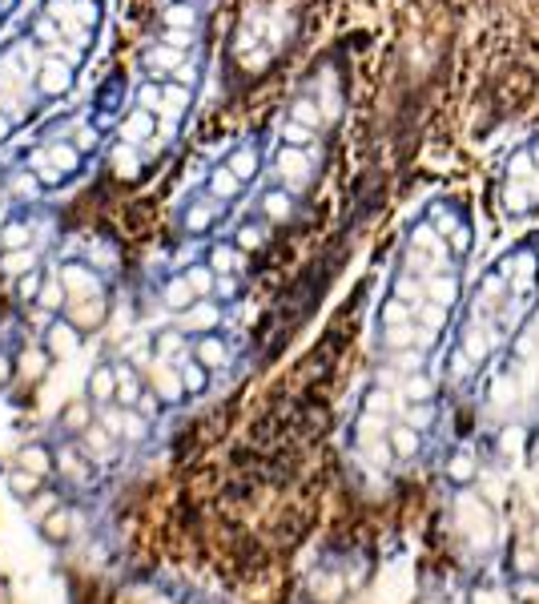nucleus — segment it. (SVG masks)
Returning <instances> with one entry per match:
<instances>
[{
  "instance_id": "obj_41",
  "label": "nucleus",
  "mask_w": 539,
  "mask_h": 604,
  "mask_svg": "<svg viewBox=\"0 0 539 604\" xmlns=\"http://www.w3.org/2000/svg\"><path fill=\"white\" fill-rule=\"evenodd\" d=\"M56 507H61V499H56V491H48V488H40L32 499H24V512H29L32 523H40L48 512H56Z\"/></svg>"
},
{
  "instance_id": "obj_45",
  "label": "nucleus",
  "mask_w": 539,
  "mask_h": 604,
  "mask_svg": "<svg viewBox=\"0 0 539 604\" xmlns=\"http://www.w3.org/2000/svg\"><path fill=\"white\" fill-rule=\"evenodd\" d=\"M125 439H129V443L149 439V419H145L137 407H125Z\"/></svg>"
},
{
  "instance_id": "obj_11",
  "label": "nucleus",
  "mask_w": 539,
  "mask_h": 604,
  "mask_svg": "<svg viewBox=\"0 0 539 604\" xmlns=\"http://www.w3.org/2000/svg\"><path fill=\"white\" fill-rule=\"evenodd\" d=\"M189 354L201 362V367H209V370H225V367H230V359H233L230 338H222L217 330H206V335L193 338V343H189Z\"/></svg>"
},
{
  "instance_id": "obj_20",
  "label": "nucleus",
  "mask_w": 539,
  "mask_h": 604,
  "mask_svg": "<svg viewBox=\"0 0 539 604\" xmlns=\"http://www.w3.org/2000/svg\"><path fill=\"white\" fill-rule=\"evenodd\" d=\"M386 443H391L394 459H415L418 451H423V431H415V427L402 419V423L386 427Z\"/></svg>"
},
{
  "instance_id": "obj_8",
  "label": "nucleus",
  "mask_w": 539,
  "mask_h": 604,
  "mask_svg": "<svg viewBox=\"0 0 539 604\" xmlns=\"http://www.w3.org/2000/svg\"><path fill=\"white\" fill-rule=\"evenodd\" d=\"M274 169H278V182L282 185H306L314 174V161H310V149H294V145H278L274 153Z\"/></svg>"
},
{
  "instance_id": "obj_37",
  "label": "nucleus",
  "mask_w": 539,
  "mask_h": 604,
  "mask_svg": "<svg viewBox=\"0 0 539 604\" xmlns=\"http://www.w3.org/2000/svg\"><path fill=\"white\" fill-rule=\"evenodd\" d=\"M314 137H318V129L302 125V121H290V117L282 121V129H278V145H294V149H310Z\"/></svg>"
},
{
  "instance_id": "obj_27",
  "label": "nucleus",
  "mask_w": 539,
  "mask_h": 604,
  "mask_svg": "<svg viewBox=\"0 0 539 604\" xmlns=\"http://www.w3.org/2000/svg\"><path fill=\"white\" fill-rule=\"evenodd\" d=\"M217 319H222V306H217L214 298H198V302H193L189 311L181 314V327H185V330H198V335H206V330H214Z\"/></svg>"
},
{
  "instance_id": "obj_57",
  "label": "nucleus",
  "mask_w": 539,
  "mask_h": 604,
  "mask_svg": "<svg viewBox=\"0 0 539 604\" xmlns=\"http://www.w3.org/2000/svg\"><path fill=\"white\" fill-rule=\"evenodd\" d=\"M0 4H4V8H13V4H16V0H0Z\"/></svg>"
},
{
  "instance_id": "obj_21",
  "label": "nucleus",
  "mask_w": 539,
  "mask_h": 604,
  "mask_svg": "<svg viewBox=\"0 0 539 604\" xmlns=\"http://www.w3.org/2000/svg\"><path fill=\"white\" fill-rule=\"evenodd\" d=\"M105 319H109V294L77 298V306H72V322H77L80 330H97V327H105Z\"/></svg>"
},
{
  "instance_id": "obj_6",
  "label": "nucleus",
  "mask_w": 539,
  "mask_h": 604,
  "mask_svg": "<svg viewBox=\"0 0 539 604\" xmlns=\"http://www.w3.org/2000/svg\"><path fill=\"white\" fill-rule=\"evenodd\" d=\"M157 133H161L157 113L141 109V105H129L125 117H117V137L121 141H129V145H137V149H149Z\"/></svg>"
},
{
  "instance_id": "obj_14",
  "label": "nucleus",
  "mask_w": 539,
  "mask_h": 604,
  "mask_svg": "<svg viewBox=\"0 0 539 604\" xmlns=\"http://www.w3.org/2000/svg\"><path fill=\"white\" fill-rule=\"evenodd\" d=\"M85 399L93 403V407H109V403H117V367H113V362H97V367L88 370Z\"/></svg>"
},
{
  "instance_id": "obj_12",
  "label": "nucleus",
  "mask_w": 539,
  "mask_h": 604,
  "mask_svg": "<svg viewBox=\"0 0 539 604\" xmlns=\"http://www.w3.org/2000/svg\"><path fill=\"white\" fill-rule=\"evenodd\" d=\"M56 475H61L64 483H72V488H88V480H93V459H88V451L80 447H56Z\"/></svg>"
},
{
  "instance_id": "obj_56",
  "label": "nucleus",
  "mask_w": 539,
  "mask_h": 604,
  "mask_svg": "<svg viewBox=\"0 0 539 604\" xmlns=\"http://www.w3.org/2000/svg\"><path fill=\"white\" fill-rule=\"evenodd\" d=\"M0 258H4V234H0Z\"/></svg>"
},
{
  "instance_id": "obj_34",
  "label": "nucleus",
  "mask_w": 539,
  "mask_h": 604,
  "mask_svg": "<svg viewBox=\"0 0 539 604\" xmlns=\"http://www.w3.org/2000/svg\"><path fill=\"white\" fill-rule=\"evenodd\" d=\"M181 274H185V282L193 286V294H198V298H214V282H217V274H214V266H209L206 258H201V262H189Z\"/></svg>"
},
{
  "instance_id": "obj_1",
  "label": "nucleus",
  "mask_w": 539,
  "mask_h": 604,
  "mask_svg": "<svg viewBox=\"0 0 539 604\" xmlns=\"http://www.w3.org/2000/svg\"><path fill=\"white\" fill-rule=\"evenodd\" d=\"M24 166L40 177L45 190H61V185H69L72 177H80L85 153H80L69 137H56V141H45L40 149H32L29 157H24Z\"/></svg>"
},
{
  "instance_id": "obj_49",
  "label": "nucleus",
  "mask_w": 539,
  "mask_h": 604,
  "mask_svg": "<svg viewBox=\"0 0 539 604\" xmlns=\"http://www.w3.org/2000/svg\"><path fill=\"white\" fill-rule=\"evenodd\" d=\"M407 423L415 427V431H426V427H431V403H410V407H407Z\"/></svg>"
},
{
  "instance_id": "obj_54",
  "label": "nucleus",
  "mask_w": 539,
  "mask_h": 604,
  "mask_svg": "<svg viewBox=\"0 0 539 604\" xmlns=\"http://www.w3.org/2000/svg\"><path fill=\"white\" fill-rule=\"evenodd\" d=\"M471 604H503V600H499V592H491V588H475Z\"/></svg>"
},
{
  "instance_id": "obj_40",
  "label": "nucleus",
  "mask_w": 539,
  "mask_h": 604,
  "mask_svg": "<svg viewBox=\"0 0 539 604\" xmlns=\"http://www.w3.org/2000/svg\"><path fill=\"white\" fill-rule=\"evenodd\" d=\"M310 592H314V600H318V604H334L338 596L346 592V580H338V576H310Z\"/></svg>"
},
{
  "instance_id": "obj_22",
  "label": "nucleus",
  "mask_w": 539,
  "mask_h": 604,
  "mask_svg": "<svg viewBox=\"0 0 539 604\" xmlns=\"http://www.w3.org/2000/svg\"><path fill=\"white\" fill-rule=\"evenodd\" d=\"M201 24V13L193 0H169L161 8V29H185V32H198Z\"/></svg>"
},
{
  "instance_id": "obj_53",
  "label": "nucleus",
  "mask_w": 539,
  "mask_h": 604,
  "mask_svg": "<svg viewBox=\"0 0 539 604\" xmlns=\"http://www.w3.org/2000/svg\"><path fill=\"white\" fill-rule=\"evenodd\" d=\"M13 375H16V362L8 359V354H0V387L13 383Z\"/></svg>"
},
{
  "instance_id": "obj_50",
  "label": "nucleus",
  "mask_w": 539,
  "mask_h": 604,
  "mask_svg": "<svg viewBox=\"0 0 539 604\" xmlns=\"http://www.w3.org/2000/svg\"><path fill=\"white\" fill-rule=\"evenodd\" d=\"M479 496L487 499V504H503V488H499L495 475H483L479 480Z\"/></svg>"
},
{
  "instance_id": "obj_46",
  "label": "nucleus",
  "mask_w": 539,
  "mask_h": 604,
  "mask_svg": "<svg viewBox=\"0 0 539 604\" xmlns=\"http://www.w3.org/2000/svg\"><path fill=\"white\" fill-rule=\"evenodd\" d=\"M0 266H4L8 274H16V278H21V274H29L32 266H37V258H32L29 250H8V254L0 258Z\"/></svg>"
},
{
  "instance_id": "obj_36",
  "label": "nucleus",
  "mask_w": 539,
  "mask_h": 604,
  "mask_svg": "<svg viewBox=\"0 0 539 604\" xmlns=\"http://www.w3.org/2000/svg\"><path fill=\"white\" fill-rule=\"evenodd\" d=\"M177 370H181L185 395H201V391L209 387V375H214V370H209V367H201V362L193 359V354H189V359H181V362H177Z\"/></svg>"
},
{
  "instance_id": "obj_13",
  "label": "nucleus",
  "mask_w": 539,
  "mask_h": 604,
  "mask_svg": "<svg viewBox=\"0 0 539 604\" xmlns=\"http://www.w3.org/2000/svg\"><path fill=\"white\" fill-rule=\"evenodd\" d=\"M222 161L241 177V182L249 185L257 174H262V141H257V137H241V141L233 145V149L225 153Z\"/></svg>"
},
{
  "instance_id": "obj_28",
  "label": "nucleus",
  "mask_w": 539,
  "mask_h": 604,
  "mask_svg": "<svg viewBox=\"0 0 539 604\" xmlns=\"http://www.w3.org/2000/svg\"><path fill=\"white\" fill-rule=\"evenodd\" d=\"M69 290H64V282H61V274L56 270H48L45 274V286H40V298H37V306L40 311H48V314H61V311H69Z\"/></svg>"
},
{
  "instance_id": "obj_2",
  "label": "nucleus",
  "mask_w": 539,
  "mask_h": 604,
  "mask_svg": "<svg viewBox=\"0 0 539 604\" xmlns=\"http://www.w3.org/2000/svg\"><path fill=\"white\" fill-rule=\"evenodd\" d=\"M77 77H80V61L69 53L48 48L45 56L32 61V93H37L40 101H61V97H69L72 89H77Z\"/></svg>"
},
{
  "instance_id": "obj_47",
  "label": "nucleus",
  "mask_w": 539,
  "mask_h": 604,
  "mask_svg": "<svg viewBox=\"0 0 539 604\" xmlns=\"http://www.w3.org/2000/svg\"><path fill=\"white\" fill-rule=\"evenodd\" d=\"M402 391H407V399L410 403H431V379H426V375H410L407 379V383H402Z\"/></svg>"
},
{
  "instance_id": "obj_52",
  "label": "nucleus",
  "mask_w": 539,
  "mask_h": 604,
  "mask_svg": "<svg viewBox=\"0 0 539 604\" xmlns=\"http://www.w3.org/2000/svg\"><path fill=\"white\" fill-rule=\"evenodd\" d=\"M13 129H16V121H13V113L4 109V105H0V145L8 141V137H13Z\"/></svg>"
},
{
  "instance_id": "obj_35",
  "label": "nucleus",
  "mask_w": 539,
  "mask_h": 604,
  "mask_svg": "<svg viewBox=\"0 0 539 604\" xmlns=\"http://www.w3.org/2000/svg\"><path fill=\"white\" fill-rule=\"evenodd\" d=\"M48 362H53V354L48 351H21V359H16V370L24 375V383H40L45 379V370H48Z\"/></svg>"
},
{
  "instance_id": "obj_51",
  "label": "nucleus",
  "mask_w": 539,
  "mask_h": 604,
  "mask_svg": "<svg viewBox=\"0 0 539 604\" xmlns=\"http://www.w3.org/2000/svg\"><path fill=\"white\" fill-rule=\"evenodd\" d=\"M511 564H515V572H535L539 568V552H535V548H519Z\"/></svg>"
},
{
  "instance_id": "obj_55",
  "label": "nucleus",
  "mask_w": 539,
  "mask_h": 604,
  "mask_svg": "<svg viewBox=\"0 0 539 604\" xmlns=\"http://www.w3.org/2000/svg\"><path fill=\"white\" fill-rule=\"evenodd\" d=\"M531 548H535V552H539V523H535V528H531Z\"/></svg>"
},
{
  "instance_id": "obj_9",
  "label": "nucleus",
  "mask_w": 539,
  "mask_h": 604,
  "mask_svg": "<svg viewBox=\"0 0 539 604\" xmlns=\"http://www.w3.org/2000/svg\"><path fill=\"white\" fill-rule=\"evenodd\" d=\"M185 64H189V53H185V48L161 45V40H153V45L145 48V72H149L153 81H173Z\"/></svg>"
},
{
  "instance_id": "obj_48",
  "label": "nucleus",
  "mask_w": 539,
  "mask_h": 604,
  "mask_svg": "<svg viewBox=\"0 0 539 604\" xmlns=\"http://www.w3.org/2000/svg\"><path fill=\"white\" fill-rule=\"evenodd\" d=\"M193 37H198V32H185V29H161V32H157V40H161V45L185 48V53L193 48Z\"/></svg>"
},
{
  "instance_id": "obj_16",
  "label": "nucleus",
  "mask_w": 539,
  "mask_h": 604,
  "mask_svg": "<svg viewBox=\"0 0 539 604\" xmlns=\"http://www.w3.org/2000/svg\"><path fill=\"white\" fill-rule=\"evenodd\" d=\"M113 367H117V407H137V403H141V395H145L141 370H137L129 359H117Z\"/></svg>"
},
{
  "instance_id": "obj_23",
  "label": "nucleus",
  "mask_w": 539,
  "mask_h": 604,
  "mask_svg": "<svg viewBox=\"0 0 539 604\" xmlns=\"http://www.w3.org/2000/svg\"><path fill=\"white\" fill-rule=\"evenodd\" d=\"M206 262L214 266V274H238L241 278V270H246V250H238L233 242H217V246H209Z\"/></svg>"
},
{
  "instance_id": "obj_17",
  "label": "nucleus",
  "mask_w": 539,
  "mask_h": 604,
  "mask_svg": "<svg viewBox=\"0 0 539 604\" xmlns=\"http://www.w3.org/2000/svg\"><path fill=\"white\" fill-rule=\"evenodd\" d=\"M0 234H4V254H8V250H29L32 246V234H37L32 214H29V209H16L13 217H4V222H0Z\"/></svg>"
},
{
  "instance_id": "obj_58",
  "label": "nucleus",
  "mask_w": 539,
  "mask_h": 604,
  "mask_svg": "<svg viewBox=\"0 0 539 604\" xmlns=\"http://www.w3.org/2000/svg\"><path fill=\"white\" fill-rule=\"evenodd\" d=\"M535 459H539V443H535Z\"/></svg>"
},
{
  "instance_id": "obj_10",
  "label": "nucleus",
  "mask_w": 539,
  "mask_h": 604,
  "mask_svg": "<svg viewBox=\"0 0 539 604\" xmlns=\"http://www.w3.org/2000/svg\"><path fill=\"white\" fill-rule=\"evenodd\" d=\"M149 351H153V359L169 362V367H177L181 359H189V338H185V327H161V330H153Z\"/></svg>"
},
{
  "instance_id": "obj_33",
  "label": "nucleus",
  "mask_w": 539,
  "mask_h": 604,
  "mask_svg": "<svg viewBox=\"0 0 539 604\" xmlns=\"http://www.w3.org/2000/svg\"><path fill=\"white\" fill-rule=\"evenodd\" d=\"M265 217L262 214H254V217H241L238 222V234H233V246L238 250H257L265 242Z\"/></svg>"
},
{
  "instance_id": "obj_32",
  "label": "nucleus",
  "mask_w": 539,
  "mask_h": 604,
  "mask_svg": "<svg viewBox=\"0 0 539 604\" xmlns=\"http://www.w3.org/2000/svg\"><path fill=\"white\" fill-rule=\"evenodd\" d=\"M442 475H447L455 488H467V483H475V475H479V467H475V455H471V451H455V455L442 464Z\"/></svg>"
},
{
  "instance_id": "obj_7",
  "label": "nucleus",
  "mask_w": 539,
  "mask_h": 604,
  "mask_svg": "<svg viewBox=\"0 0 539 604\" xmlns=\"http://www.w3.org/2000/svg\"><path fill=\"white\" fill-rule=\"evenodd\" d=\"M80 343H85V330L72 319L53 314V322L45 327V351L53 354V359H72V354H80Z\"/></svg>"
},
{
  "instance_id": "obj_42",
  "label": "nucleus",
  "mask_w": 539,
  "mask_h": 604,
  "mask_svg": "<svg viewBox=\"0 0 539 604\" xmlns=\"http://www.w3.org/2000/svg\"><path fill=\"white\" fill-rule=\"evenodd\" d=\"M290 121H302V125H310V129H318L322 125V109L314 105V97H294L290 101V113H286Z\"/></svg>"
},
{
  "instance_id": "obj_39",
  "label": "nucleus",
  "mask_w": 539,
  "mask_h": 604,
  "mask_svg": "<svg viewBox=\"0 0 539 604\" xmlns=\"http://www.w3.org/2000/svg\"><path fill=\"white\" fill-rule=\"evenodd\" d=\"M45 266H32L29 274H21L16 278V294H21V302H29V306H37V298H40V286H45Z\"/></svg>"
},
{
  "instance_id": "obj_30",
  "label": "nucleus",
  "mask_w": 539,
  "mask_h": 604,
  "mask_svg": "<svg viewBox=\"0 0 539 604\" xmlns=\"http://www.w3.org/2000/svg\"><path fill=\"white\" fill-rule=\"evenodd\" d=\"M80 439H85V451H88V459H105V464H109V459L117 455V439H113V435L105 431L101 423H88Z\"/></svg>"
},
{
  "instance_id": "obj_24",
  "label": "nucleus",
  "mask_w": 539,
  "mask_h": 604,
  "mask_svg": "<svg viewBox=\"0 0 539 604\" xmlns=\"http://www.w3.org/2000/svg\"><path fill=\"white\" fill-rule=\"evenodd\" d=\"M153 395H157L161 403H181L185 399V383H181V370L169 367V362H157V375H153Z\"/></svg>"
},
{
  "instance_id": "obj_31",
  "label": "nucleus",
  "mask_w": 539,
  "mask_h": 604,
  "mask_svg": "<svg viewBox=\"0 0 539 604\" xmlns=\"http://www.w3.org/2000/svg\"><path fill=\"white\" fill-rule=\"evenodd\" d=\"M109 161H113V169H117V177H125V182H133V177L141 174V166H137V161H141V149L129 145V141H121V137H117V145L109 149Z\"/></svg>"
},
{
  "instance_id": "obj_3",
  "label": "nucleus",
  "mask_w": 539,
  "mask_h": 604,
  "mask_svg": "<svg viewBox=\"0 0 539 604\" xmlns=\"http://www.w3.org/2000/svg\"><path fill=\"white\" fill-rule=\"evenodd\" d=\"M225 206H230V201L201 190L181 206V217H177V222H181V230L189 234V238H206L209 230H217V225L225 222Z\"/></svg>"
},
{
  "instance_id": "obj_19",
  "label": "nucleus",
  "mask_w": 539,
  "mask_h": 604,
  "mask_svg": "<svg viewBox=\"0 0 539 604\" xmlns=\"http://www.w3.org/2000/svg\"><path fill=\"white\" fill-rule=\"evenodd\" d=\"M16 467L40 475V480H53V475H56V455L45 447V443H24L21 455H16Z\"/></svg>"
},
{
  "instance_id": "obj_25",
  "label": "nucleus",
  "mask_w": 539,
  "mask_h": 604,
  "mask_svg": "<svg viewBox=\"0 0 539 604\" xmlns=\"http://www.w3.org/2000/svg\"><path fill=\"white\" fill-rule=\"evenodd\" d=\"M37 528H40V536H45L48 544H64V540L77 532V512H69V507H56V512H48Z\"/></svg>"
},
{
  "instance_id": "obj_29",
  "label": "nucleus",
  "mask_w": 539,
  "mask_h": 604,
  "mask_svg": "<svg viewBox=\"0 0 539 604\" xmlns=\"http://www.w3.org/2000/svg\"><path fill=\"white\" fill-rule=\"evenodd\" d=\"M88 423H97L93 403H88V399H72V403H64V407H61V431H69V435H85V427H88Z\"/></svg>"
},
{
  "instance_id": "obj_44",
  "label": "nucleus",
  "mask_w": 539,
  "mask_h": 604,
  "mask_svg": "<svg viewBox=\"0 0 539 604\" xmlns=\"http://www.w3.org/2000/svg\"><path fill=\"white\" fill-rule=\"evenodd\" d=\"M69 141L77 145V149H80V153H85V157H88V153L97 149V141H101V129H97L93 121H80V125H77V129H72V133H69Z\"/></svg>"
},
{
  "instance_id": "obj_18",
  "label": "nucleus",
  "mask_w": 539,
  "mask_h": 604,
  "mask_svg": "<svg viewBox=\"0 0 539 604\" xmlns=\"http://www.w3.org/2000/svg\"><path fill=\"white\" fill-rule=\"evenodd\" d=\"M241 190H246V182H241L238 174H233L225 161H217V166H209V177H206V193H214V198L222 201H233L241 198Z\"/></svg>"
},
{
  "instance_id": "obj_43",
  "label": "nucleus",
  "mask_w": 539,
  "mask_h": 604,
  "mask_svg": "<svg viewBox=\"0 0 539 604\" xmlns=\"http://www.w3.org/2000/svg\"><path fill=\"white\" fill-rule=\"evenodd\" d=\"M121 97H125V77H109L105 89L97 93V113H113L121 105Z\"/></svg>"
},
{
  "instance_id": "obj_26",
  "label": "nucleus",
  "mask_w": 539,
  "mask_h": 604,
  "mask_svg": "<svg viewBox=\"0 0 539 604\" xmlns=\"http://www.w3.org/2000/svg\"><path fill=\"white\" fill-rule=\"evenodd\" d=\"M157 298H161V306H165V311H173V314H185L193 302H198V294H193V286L185 282V274L169 278L165 286H161V294H157Z\"/></svg>"
},
{
  "instance_id": "obj_15",
  "label": "nucleus",
  "mask_w": 539,
  "mask_h": 604,
  "mask_svg": "<svg viewBox=\"0 0 539 604\" xmlns=\"http://www.w3.org/2000/svg\"><path fill=\"white\" fill-rule=\"evenodd\" d=\"M257 214L265 217L270 225H282L290 222V214H294V193H290V185H270V190L257 193Z\"/></svg>"
},
{
  "instance_id": "obj_4",
  "label": "nucleus",
  "mask_w": 539,
  "mask_h": 604,
  "mask_svg": "<svg viewBox=\"0 0 539 604\" xmlns=\"http://www.w3.org/2000/svg\"><path fill=\"white\" fill-rule=\"evenodd\" d=\"M459 523H463L475 548H487L495 540V515H491V504L483 496H471V491L459 496Z\"/></svg>"
},
{
  "instance_id": "obj_38",
  "label": "nucleus",
  "mask_w": 539,
  "mask_h": 604,
  "mask_svg": "<svg viewBox=\"0 0 539 604\" xmlns=\"http://www.w3.org/2000/svg\"><path fill=\"white\" fill-rule=\"evenodd\" d=\"M4 483H8V491H13V496L21 499V504H24V499H32L40 488H45V483H40V475L24 472V467H13V472L4 475Z\"/></svg>"
},
{
  "instance_id": "obj_5",
  "label": "nucleus",
  "mask_w": 539,
  "mask_h": 604,
  "mask_svg": "<svg viewBox=\"0 0 539 604\" xmlns=\"http://www.w3.org/2000/svg\"><path fill=\"white\" fill-rule=\"evenodd\" d=\"M56 274H61V282H64V290H69V298L105 294V274L97 270L88 258H64V262L56 266Z\"/></svg>"
}]
</instances>
